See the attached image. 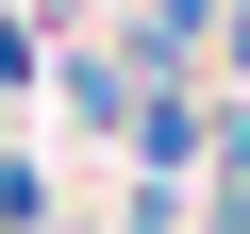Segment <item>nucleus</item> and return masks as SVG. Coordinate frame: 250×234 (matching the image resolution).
Wrapping results in <instances>:
<instances>
[{"mask_svg":"<svg viewBox=\"0 0 250 234\" xmlns=\"http://www.w3.org/2000/svg\"><path fill=\"white\" fill-rule=\"evenodd\" d=\"M50 100H67V134L134 151V117H150V67L117 50V34H67V50H50Z\"/></svg>","mask_w":250,"mask_h":234,"instance_id":"f257e3e1","label":"nucleus"},{"mask_svg":"<svg viewBox=\"0 0 250 234\" xmlns=\"http://www.w3.org/2000/svg\"><path fill=\"white\" fill-rule=\"evenodd\" d=\"M50 50H67V34L34 17V0H0V100H34V84H50Z\"/></svg>","mask_w":250,"mask_h":234,"instance_id":"f03ea898","label":"nucleus"},{"mask_svg":"<svg viewBox=\"0 0 250 234\" xmlns=\"http://www.w3.org/2000/svg\"><path fill=\"white\" fill-rule=\"evenodd\" d=\"M0 234H67V201H50V167H34V151H0Z\"/></svg>","mask_w":250,"mask_h":234,"instance_id":"7ed1b4c3","label":"nucleus"},{"mask_svg":"<svg viewBox=\"0 0 250 234\" xmlns=\"http://www.w3.org/2000/svg\"><path fill=\"white\" fill-rule=\"evenodd\" d=\"M217 84H250V0H217Z\"/></svg>","mask_w":250,"mask_h":234,"instance_id":"20e7f679","label":"nucleus"},{"mask_svg":"<svg viewBox=\"0 0 250 234\" xmlns=\"http://www.w3.org/2000/svg\"><path fill=\"white\" fill-rule=\"evenodd\" d=\"M34 17H50V34H117V17H100V0H34Z\"/></svg>","mask_w":250,"mask_h":234,"instance_id":"39448f33","label":"nucleus"}]
</instances>
